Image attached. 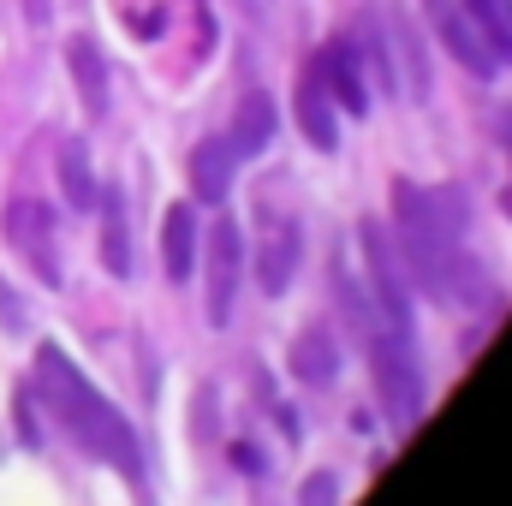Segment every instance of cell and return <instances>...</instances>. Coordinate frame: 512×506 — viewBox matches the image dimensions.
<instances>
[{
    "mask_svg": "<svg viewBox=\"0 0 512 506\" xmlns=\"http://www.w3.org/2000/svg\"><path fill=\"white\" fill-rule=\"evenodd\" d=\"M387 60H393V84L411 96V102H429L435 96V60L423 48V30L405 6L387 12Z\"/></svg>",
    "mask_w": 512,
    "mask_h": 506,
    "instance_id": "8",
    "label": "cell"
},
{
    "mask_svg": "<svg viewBox=\"0 0 512 506\" xmlns=\"http://www.w3.org/2000/svg\"><path fill=\"white\" fill-rule=\"evenodd\" d=\"M60 191H66V209H78V215L96 209V197H102V191H96V173H90V149H84L78 137L60 149Z\"/></svg>",
    "mask_w": 512,
    "mask_h": 506,
    "instance_id": "16",
    "label": "cell"
},
{
    "mask_svg": "<svg viewBox=\"0 0 512 506\" xmlns=\"http://www.w3.org/2000/svg\"><path fill=\"white\" fill-rule=\"evenodd\" d=\"M0 328H6V334L24 328V304H12V286H6V280H0Z\"/></svg>",
    "mask_w": 512,
    "mask_h": 506,
    "instance_id": "21",
    "label": "cell"
},
{
    "mask_svg": "<svg viewBox=\"0 0 512 506\" xmlns=\"http://www.w3.org/2000/svg\"><path fill=\"white\" fill-rule=\"evenodd\" d=\"M66 72L84 96V120H108V60L90 36H72L66 42Z\"/></svg>",
    "mask_w": 512,
    "mask_h": 506,
    "instance_id": "13",
    "label": "cell"
},
{
    "mask_svg": "<svg viewBox=\"0 0 512 506\" xmlns=\"http://www.w3.org/2000/svg\"><path fill=\"white\" fill-rule=\"evenodd\" d=\"M334 292H340L346 322H352V328H358V340H364V358H370V370H376V387H382L387 417H393L399 429H411V423L423 417V370H417V340H405L399 328H387L382 310H376V298H370V286H364V280H352L346 268L334 274Z\"/></svg>",
    "mask_w": 512,
    "mask_h": 506,
    "instance_id": "3",
    "label": "cell"
},
{
    "mask_svg": "<svg viewBox=\"0 0 512 506\" xmlns=\"http://www.w3.org/2000/svg\"><path fill=\"white\" fill-rule=\"evenodd\" d=\"M292 114H298V131H304L322 155L340 149V108H334V96H328L322 60H304V72H298V84H292Z\"/></svg>",
    "mask_w": 512,
    "mask_h": 506,
    "instance_id": "9",
    "label": "cell"
},
{
    "mask_svg": "<svg viewBox=\"0 0 512 506\" xmlns=\"http://www.w3.org/2000/svg\"><path fill=\"white\" fill-rule=\"evenodd\" d=\"M501 203H507V215H512V191H507V197H501Z\"/></svg>",
    "mask_w": 512,
    "mask_h": 506,
    "instance_id": "23",
    "label": "cell"
},
{
    "mask_svg": "<svg viewBox=\"0 0 512 506\" xmlns=\"http://www.w3.org/2000/svg\"><path fill=\"white\" fill-rule=\"evenodd\" d=\"M227 137H233V149H239V155H256V149L274 137V102H268L262 90L245 96V102H239V126L227 131Z\"/></svg>",
    "mask_w": 512,
    "mask_h": 506,
    "instance_id": "18",
    "label": "cell"
},
{
    "mask_svg": "<svg viewBox=\"0 0 512 506\" xmlns=\"http://www.w3.org/2000/svg\"><path fill=\"white\" fill-rule=\"evenodd\" d=\"M393 221H399L393 251L411 274V292H423L435 304H489V298H501L489 268L465 251L471 215H465L459 191L393 179Z\"/></svg>",
    "mask_w": 512,
    "mask_h": 506,
    "instance_id": "1",
    "label": "cell"
},
{
    "mask_svg": "<svg viewBox=\"0 0 512 506\" xmlns=\"http://www.w3.org/2000/svg\"><path fill=\"white\" fill-rule=\"evenodd\" d=\"M161 268L167 280H191L197 268V209L191 203H173L161 215Z\"/></svg>",
    "mask_w": 512,
    "mask_h": 506,
    "instance_id": "15",
    "label": "cell"
},
{
    "mask_svg": "<svg viewBox=\"0 0 512 506\" xmlns=\"http://www.w3.org/2000/svg\"><path fill=\"white\" fill-rule=\"evenodd\" d=\"M203 251V310H209V328H227L233 322V304H239V274H245V233L233 215H215L209 221V245Z\"/></svg>",
    "mask_w": 512,
    "mask_h": 506,
    "instance_id": "5",
    "label": "cell"
},
{
    "mask_svg": "<svg viewBox=\"0 0 512 506\" xmlns=\"http://www.w3.org/2000/svg\"><path fill=\"white\" fill-rule=\"evenodd\" d=\"M334 495H340V489H334V477H310V483H304V501H316V506H328Z\"/></svg>",
    "mask_w": 512,
    "mask_h": 506,
    "instance_id": "22",
    "label": "cell"
},
{
    "mask_svg": "<svg viewBox=\"0 0 512 506\" xmlns=\"http://www.w3.org/2000/svg\"><path fill=\"white\" fill-rule=\"evenodd\" d=\"M358 54H364V72L376 78V90H387V96H399V84H393V60H387V36L376 18H358Z\"/></svg>",
    "mask_w": 512,
    "mask_h": 506,
    "instance_id": "20",
    "label": "cell"
},
{
    "mask_svg": "<svg viewBox=\"0 0 512 506\" xmlns=\"http://www.w3.org/2000/svg\"><path fill=\"white\" fill-rule=\"evenodd\" d=\"M298 245H304L298 221L274 215V221H268V233L256 239V286H262V298H286L292 268H298Z\"/></svg>",
    "mask_w": 512,
    "mask_h": 506,
    "instance_id": "11",
    "label": "cell"
},
{
    "mask_svg": "<svg viewBox=\"0 0 512 506\" xmlns=\"http://www.w3.org/2000/svg\"><path fill=\"white\" fill-rule=\"evenodd\" d=\"M358 245H364V262H370V298H376V310H382L387 328H399L405 340H417V304H411V274H405V262L393 251V239H387L382 221H358Z\"/></svg>",
    "mask_w": 512,
    "mask_h": 506,
    "instance_id": "4",
    "label": "cell"
},
{
    "mask_svg": "<svg viewBox=\"0 0 512 506\" xmlns=\"http://www.w3.org/2000/svg\"><path fill=\"white\" fill-rule=\"evenodd\" d=\"M102 203V197H96ZM108 215H102V262H108V274H120L126 280L131 274V227H126V203L120 197H108L102 203Z\"/></svg>",
    "mask_w": 512,
    "mask_h": 506,
    "instance_id": "19",
    "label": "cell"
},
{
    "mask_svg": "<svg viewBox=\"0 0 512 506\" xmlns=\"http://www.w3.org/2000/svg\"><path fill=\"white\" fill-rule=\"evenodd\" d=\"M30 393L66 423V435H72L84 453H96V459L114 465L120 477L143 483V453H137L131 423L96 393V381L84 376L60 346H36V381H30Z\"/></svg>",
    "mask_w": 512,
    "mask_h": 506,
    "instance_id": "2",
    "label": "cell"
},
{
    "mask_svg": "<svg viewBox=\"0 0 512 506\" xmlns=\"http://www.w3.org/2000/svg\"><path fill=\"white\" fill-rule=\"evenodd\" d=\"M316 60H322V78H328L334 108H340V114H352V120H364V114H370V72H364L358 36H334Z\"/></svg>",
    "mask_w": 512,
    "mask_h": 506,
    "instance_id": "10",
    "label": "cell"
},
{
    "mask_svg": "<svg viewBox=\"0 0 512 506\" xmlns=\"http://www.w3.org/2000/svg\"><path fill=\"white\" fill-rule=\"evenodd\" d=\"M423 18H429V30H435V42L471 72V78H495V48L483 42V30L471 24V12L459 6V0H423Z\"/></svg>",
    "mask_w": 512,
    "mask_h": 506,
    "instance_id": "6",
    "label": "cell"
},
{
    "mask_svg": "<svg viewBox=\"0 0 512 506\" xmlns=\"http://www.w3.org/2000/svg\"><path fill=\"white\" fill-rule=\"evenodd\" d=\"M6 239L24 251V262L36 268L42 286H60V262H54V209L36 203V197H12L6 203Z\"/></svg>",
    "mask_w": 512,
    "mask_h": 506,
    "instance_id": "7",
    "label": "cell"
},
{
    "mask_svg": "<svg viewBox=\"0 0 512 506\" xmlns=\"http://www.w3.org/2000/svg\"><path fill=\"white\" fill-rule=\"evenodd\" d=\"M286 364H292V376L304 381V387H334V381H340V346H334L328 328H304V334L292 340Z\"/></svg>",
    "mask_w": 512,
    "mask_h": 506,
    "instance_id": "14",
    "label": "cell"
},
{
    "mask_svg": "<svg viewBox=\"0 0 512 506\" xmlns=\"http://www.w3.org/2000/svg\"><path fill=\"white\" fill-rule=\"evenodd\" d=\"M239 149H233V137L227 131H215V137H203L197 149H191V191H197V203H227L233 197V173H239Z\"/></svg>",
    "mask_w": 512,
    "mask_h": 506,
    "instance_id": "12",
    "label": "cell"
},
{
    "mask_svg": "<svg viewBox=\"0 0 512 506\" xmlns=\"http://www.w3.org/2000/svg\"><path fill=\"white\" fill-rule=\"evenodd\" d=\"M471 12V24L483 30V42L495 48V60L512 66V0H459Z\"/></svg>",
    "mask_w": 512,
    "mask_h": 506,
    "instance_id": "17",
    "label": "cell"
}]
</instances>
